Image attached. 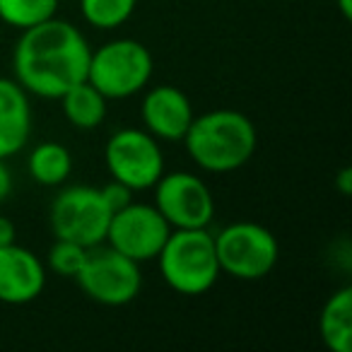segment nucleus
Instances as JSON below:
<instances>
[{
	"instance_id": "1",
	"label": "nucleus",
	"mask_w": 352,
	"mask_h": 352,
	"mask_svg": "<svg viewBox=\"0 0 352 352\" xmlns=\"http://www.w3.org/2000/svg\"><path fill=\"white\" fill-rule=\"evenodd\" d=\"M89 49L85 34L65 20L22 30L12 54L15 80L27 94L60 99L73 85L87 80Z\"/></svg>"
},
{
	"instance_id": "2",
	"label": "nucleus",
	"mask_w": 352,
	"mask_h": 352,
	"mask_svg": "<svg viewBox=\"0 0 352 352\" xmlns=\"http://www.w3.org/2000/svg\"><path fill=\"white\" fill-rule=\"evenodd\" d=\"M186 152L203 171L230 174L249 164L258 145V133L246 113L234 109H215L193 116L186 135Z\"/></svg>"
},
{
	"instance_id": "3",
	"label": "nucleus",
	"mask_w": 352,
	"mask_h": 352,
	"mask_svg": "<svg viewBox=\"0 0 352 352\" xmlns=\"http://www.w3.org/2000/svg\"><path fill=\"white\" fill-rule=\"evenodd\" d=\"M155 261H160L164 283L186 297L206 294L222 275L215 254V236L208 232V227L171 230Z\"/></svg>"
},
{
	"instance_id": "4",
	"label": "nucleus",
	"mask_w": 352,
	"mask_h": 352,
	"mask_svg": "<svg viewBox=\"0 0 352 352\" xmlns=\"http://www.w3.org/2000/svg\"><path fill=\"white\" fill-rule=\"evenodd\" d=\"M152 54L135 39H113L89 54L87 82L107 99H128L147 87L152 78Z\"/></svg>"
},
{
	"instance_id": "5",
	"label": "nucleus",
	"mask_w": 352,
	"mask_h": 352,
	"mask_svg": "<svg viewBox=\"0 0 352 352\" xmlns=\"http://www.w3.org/2000/svg\"><path fill=\"white\" fill-rule=\"evenodd\" d=\"M212 236L220 273L230 278L254 283L270 275V270L278 265L280 244L268 227L241 220L222 227Z\"/></svg>"
},
{
	"instance_id": "6",
	"label": "nucleus",
	"mask_w": 352,
	"mask_h": 352,
	"mask_svg": "<svg viewBox=\"0 0 352 352\" xmlns=\"http://www.w3.org/2000/svg\"><path fill=\"white\" fill-rule=\"evenodd\" d=\"M85 294L104 307H126L140 294V263L118 254L109 244H97L87 251V261L75 275Z\"/></svg>"
},
{
	"instance_id": "7",
	"label": "nucleus",
	"mask_w": 352,
	"mask_h": 352,
	"mask_svg": "<svg viewBox=\"0 0 352 352\" xmlns=\"http://www.w3.org/2000/svg\"><path fill=\"white\" fill-rule=\"evenodd\" d=\"M111 220L102 188L94 186H65L54 198L49 210L51 232L56 239H68L87 249L104 244Z\"/></svg>"
},
{
	"instance_id": "8",
	"label": "nucleus",
	"mask_w": 352,
	"mask_h": 352,
	"mask_svg": "<svg viewBox=\"0 0 352 352\" xmlns=\"http://www.w3.org/2000/svg\"><path fill=\"white\" fill-rule=\"evenodd\" d=\"M104 162L113 182L133 191H147L164 174V152L160 140L140 128H121L107 140Z\"/></svg>"
},
{
	"instance_id": "9",
	"label": "nucleus",
	"mask_w": 352,
	"mask_h": 352,
	"mask_svg": "<svg viewBox=\"0 0 352 352\" xmlns=\"http://www.w3.org/2000/svg\"><path fill=\"white\" fill-rule=\"evenodd\" d=\"M155 203L171 230H203L215 217V198L203 179L191 171L162 174L155 184Z\"/></svg>"
},
{
	"instance_id": "10",
	"label": "nucleus",
	"mask_w": 352,
	"mask_h": 352,
	"mask_svg": "<svg viewBox=\"0 0 352 352\" xmlns=\"http://www.w3.org/2000/svg\"><path fill=\"white\" fill-rule=\"evenodd\" d=\"M169 234V222L155 206L133 201L121 210L111 212L104 244L133 258L135 263H147L157 258Z\"/></svg>"
},
{
	"instance_id": "11",
	"label": "nucleus",
	"mask_w": 352,
	"mask_h": 352,
	"mask_svg": "<svg viewBox=\"0 0 352 352\" xmlns=\"http://www.w3.org/2000/svg\"><path fill=\"white\" fill-rule=\"evenodd\" d=\"M140 116L145 131L157 140L179 142L184 140L196 113H193L191 99L186 97V92H182L174 85H157L142 97Z\"/></svg>"
},
{
	"instance_id": "12",
	"label": "nucleus",
	"mask_w": 352,
	"mask_h": 352,
	"mask_svg": "<svg viewBox=\"0 0 352 352\" xmlns=\"http://www.w3.org/2000/svg\"><path fill=\"white\" fill-rule=\"evenodd\" d=\"M46 270L41 258L25 246H0V302L20 307L41 297Z\"/></svg>"
},
{
	"instance_id": "13",
	"label": "nucleus",
	"mask_w": 352,
	"mask_h": 352,
	"mask_svg": "<svg viewBox=\"0 0 352 352\" xmlns=\"http://www.w3.org/2000/svg\"><path fill=\"white\" fill-rule=\"evenodd\" d=\"M32 135L30 94L17 80L0 78V157L17 155Z\"/></svg>"
},
{
	"instance_id": "14",
	"label": "nucleus",
	"mask_w": 352,
	"mask_h": 352,
	"mask_svg": "<svg viewBox=\"0 0 352 352\" xmlns=\"http://www.w3.org/2000/svg\"><path fill=\"white\" fill-rule=\"evenodd\" d=\"M323 345L331 352H350L352 345V287H340L326 299L318 316Z\"/></svg>"
},
{
	"instance_id": "15",
	"label": "nucleus",
	"mask_w": 352,
	"mask_h": 352,
	"mask_svg": "<svg viewBox=\"0 0 352 352\" xmlns=\"http://www.w3.org/2000/svg\"><path fill=\"white\" fill-rule=\"evenodd\" d=\"M107 102L109 99L94 85H89L87 80L73 85L60 97L65 118L78 131H94V128L102 126V121L107 118Z\"/></svg>"
},
{
	"instance_id": "16",
	"label": "nucleus",
	"mask_w": 352,
	"mask_h": 352,
	"mask_svg": "<svg viewBox=\"0 0 352 352\" xmlns=\"http://www.w3.org/2000/svg\"><path fill=\"white\" fill-rule=\"evenodd\" d=\"M27 171H30L32 182L39 186H63L73 171V155L60 142H39L27 157Z\"/></svg>"
},
{
	"instance_id": "17",
	"label": "nucleus",
	"mask_w": 352,
	"mask_h": 352,
	"mask_svg": "<svg viewBox=\"0 0 352 352\" xmlns=\"http://www.w3.org/2000/svg\"><path fill=\"white\" fill-rule=\"evenodd\" d=\"M60 0H0V20L12 30H30L56 17Z\"/></svg>"
},
{
	"instance_id": "18",
	"label": "nucleus",
	"mask_w": 352,
	"mask_h": 352,
	"mask_svg": "<svg viewBox=\"0 0 352 352\" xmlns=\"http://www.w3.org/2000/svg\"><path fill=\"white\" fill-rule=\"evenodd\" d=\"M138 0H80V12L94 30H118L135 10Z\"/></svg>"
},
{
	"instance_id": "19",
	"label": "nucleus",
	"mask_w": 352,
	"mask_h": 352,
	"mask_svg": "<svg viewBox=\"0 0 352 352\" xmlns=\"http://www.w3.org/2000/svg\"><path fill=\"white\" fill-rule=\"evenodd\" d=\"M87 246L75 244V241L68 239H56L54 246L49 249V256H46V263L54 270L56 275H63V278H73L80 273V268L87 261Z\"/></svg>"
},
{
	"instance_id": "20",
	"label": "nucleus",
	"mask_w": 352,
	"mask_h": 352,
	"mask_svg": "<svg viewBox=\"0 0 352 352\" xmlns=\"http://www.w3.org/2000/svg\"><path fill=\"white\" fill-rule=\"evenodd\" d=\"M133 193H135L133 188H128L126 184H121V182H113V179L102 188V196L111 212L121 210V208H126L128 203H133Z\"/></svg>"
},
{
	"instance_id": "21",
	"label": "nucleus",
	"mask_w": 352,
	"mask_h": 352,
	"mask_svg": "<svg viewBox=\"0 0 352 352\" xmlns=\"http://www.w3.org/2000/svg\"><path fill=\"white\" fill-rule=\"evenodd\" d=\"M12 193V171L6 164V160L0 157V203H6Z\"/></svg>"
},
{
	"instance_id": "22",
	"label": "nucleus",
	"mask_w": 352,
	"mask_h": 352,
	"mask_svg": "<svg viewBox=\"0 0 352 352\" xmlns=\"http://www.w3.org/2000/svg\"><path fill=\"white\" fill-rule=\"evenodd\" d=\"M15 239H17V230L12 225V220L0 215V246L15 244Z\"/></svg>"
},
{
	"instance_id": "23",
	"label": "nucleus",
	"mask_w": 352,
	"mask_h": 352,
	"mask_svg": "<svg viewBox=\"0 0 352 352\" xmlns=\"http://www.w3.org/2000/svg\"><path fill=\"white\" fill-rule=\"evenodd\" d=\"M336 184H338V191H340L342 196H350L352 193V169H347V166L345 169H340Z\"/></svg>"
},
{
	"instance_id": "24",
	"label": "nucleus",
	"mask_w": 352,
	"mask_h": 352,
	"mask_svg": "<svg viewBox=\"0 0 352 352\" xmlns=\"http://www.w3.org/2000/svg\"><path fill=\"white\" fill-rule=\"evenodd\" d=\"M338 8H340L342 17H345V20H350V17H352V0H338Z\"/></svg>"
}]
</instances>
